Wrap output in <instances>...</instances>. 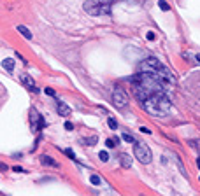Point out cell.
Instances as JSON below:
<instances>
[{
    "instance_id": "6da1fadb",
    "label": "cell",
    "mask_w": 200,
    "mask_h": 196,
    "mask_svg": "<svg viewBox=\"0 0 200 196\" xmlns=\"http://www.w3.org/2000/svg\"><path fill=\"white\" fill-rule=\"evenodd\" d=\"M142 109L148 110V114L160 117V116H167V112L170 110V100L165 96V93H155L151 96H148L146 100L141 102Z\"/></svg>"
},
{
    "instance_id": "7a4b0ae2",
    "label": "cell",
    "mask_w": 200,
    "mask_h": 196,
    "mask_svg": "<svg viewBox=\"0 0 200 196\" xmlns=\"http://www.w3.org/2000/svg\"><path fill=\"white\" fill-rule=\"evenodd\" d=\"M116 0H84V11L91 16L111 14V5Z\"/></svg>"
},
{
    "instance_id": "3957f363",
    "label": "cell",
    "mask_w": 200,
    "mask_h": 196,
    "mask_svg": "<svg viewBox=\"0 0 200 196\" xmlns=\"http://www.w3.org/2000/svg\"><path fill=\"white\" fill-rule=\"evenodd\" d=\"M134 154H135V158H137L142 165H148V163H151V159H153L151 149H149L146 144L135 142V144H134Z\"/></svg>"
},
{
    "instance_id": "277c9868",
    "label": "cell",
    "mask_w": 200,
    "mask_h": 196,
    "mask_svg": "<svg viewBox=\"0 0 200 196\" xmlns=\"http://www.w3.org/2000/svg\"><path fill=\"white\" fill-rule=\"evenodd\" d=\"M162 67H163V65H162L156 58H146V60H142V61L139 63V72H144V74H148V75H153V74H156Z\"/></svg>"
},
{
    "instance_id": "5b68a950",
    "label": "cell",
    "mask_w": 200,
    "mask_h": 196,
    "mask_svg": "<svg viewBox=\"0 0 200 196\" xmlns=\"http://www.w3.org/2000/svg\"><path fill=\"white\" fill-rule=\"evenodd\" d=\"M112 103L116 107H119V109H123V107L128 105V95L125 93L123 88H119V86L114 88V91H112Z\"/></svg>"
},
{
    "instance_id": "8992f818",
    "label": "cell",
    "mask_w": 200,
    "mask_h": 196,
    "mask_svg": "<svg viewBox=\"0 0 200 196\" xmlns=\"http://www.w3.org/2000/svg\"><path fill=\"white\" fill-rule=\"evenodd\" d=\"M21 82H23V84H25V86H26V88H28L30 91H37L35 81H33V79H32L30 75H26V74H25V75H21Z\"/></svg>"
},
{
    "instance_id": "52a82bcc",
    "label": "cell",
    "mask_w": 200,
    "mask_h": 196,
    "mask_svg": "<svg viewBox=\"0 0 200 196\" xmlns=\"http://www.w3.org/2000/svg\"><path fill=\"white\" fill-rule=\"evenodd\" d=\"M32 121H33V124L37 123V126H35V130H42L44 126H46V123H44V117L39 114V112H32Z\"/></svg>"
},
{
    "instance_id": "ba28073f",
    "label": "cell",
    "mask_w": 200,
    "mask_h": 196,
    "mask_svg": "<svg viewBox=\"0 0 200 196\" xmlns=\"http://www.w3.org/2000/svg\"><path fill=\"white\" fill-rule=\"evenodd\" d=\"M56 109H58V114H60L61 117H67V116H70V107H69L67 103H63V102H58V103H56Z\"/></svg>"
},
{
    "instance_id": "9c48e42d",
    "label": "cell",
    "mask_w": 200,
    "mask_h": 196,
    "mask_svg": "<svg viewBox=\"0 0 200 196\" xmlns=\"http://www.w3.org/2000/svg\"><path fill=\"white\" fill-rule=\"evenodd\" d=\"M2 67H4L7 72H12V70H14V60H12V58H5V60L2 61Z\"/></svg>"
},
{
    "instance_id": "30bf717a",
    "label": "cell",
    "mask_w": 200,
    "mask_h": 196,
    "mask_svg": "<svg viewBox=\"0 0 200 196\" xmlns=\"http://www.w3.org/2000/svg\"><path fill=\"white\" fill-rule=\"evenodd\" d=\"M18 32H19V33H21V35H23L25 39H28V40L32 39V32H30V30H28L26 26H23V25H19V26H18Z\"/></svg>"
},
{
    "instance_id": "8fae6325",
    "label": "cell",
    "mask_w": 200,
    "mask_h": 196,
    "mask_svg": "<svg viewBox=\"0 0 200 196\" xmlns=\"http://www.w3.org/2000/svg\"><path fill=\"white\" fill-rule=\"evenodd\" d=\"M40 161H42L44 165H51V166H58V163H56V161H54L53 158H47L46 154H44V156H40Z\"/></svg>"
},
{
    "instance_id": "7c38bea8",
    "label": "cell",
    "mask_w": 200,
    "mask_h": 196,
    "mask_svg": "<svg viewBox=\"0 0 200 196\" xmlns=\"http://www.w3.org/2000/svg\"><path fill=\"white\" fill-rule=\"evenodd\" d=\"M119 159H121V165H123L125 168H130V166H132V163H130V156H128V154H121Z\"/></svg>"
},
{
    "instance_id": "4fadbf2b",
    "label": "cell",
    "mask_w": 200,
    "mask_h": 196,
    "mask_svg": "<svg viewBox=\"0 0 200 196\" xmlns=\"http://www.w3.org/2000/svg\"><path fill=\"white\" fill-rule=\"evenodd\" d=\"M90 182H91L93 186H102V179H100L97 174H93V175L90 177Z\"/></svg>"
},
{
    "instance_id": "5bb4252c",
    "label": "cell",
    "mask_w": 200,
    "mask_h": 196,
    "mask_svg": "<svg viewBox=\"0 0 200 196\" xmlns=\"http://www.w3.org/2000/svg\"><path fill=\"white\" fill-rule=\"evenodd\" d=\"M121 138H123L125 142H128V144H135V142H137V140H135L132 135H128V133H123V135H121Z\"/></svg>"
},
{
    "instance_id": "9a60e30c",
    "label": "cell",
    "mask_w": 200,
    "mask_h": 196,
    "mask_svg": "<svg viewBox=\"0 0 200 196\" xmlns=\"http://www.w3.org/2000/svg\"><path fill=\"white\" fill-rule=\"evenodd\" d=\"M158 7H160L162 11H170V5H169L165 0H160V2H158Z\"/></svg>"
},
{
    "instance_id": "2e32d148",
    "label": "cell",
    "mask_w": 200,
    "mask_h": 196,
    "mask_svg": "<svg viewBox=\"0 0 200 196\" xmlns=\"http://www.w3.org/2000/svg\"><path fill=\"white\" fill-rule=\"evenodd\" d=\"M107 124H109V128H111V130H116V128H118V123H116V119H114V117H109V119H107Z\"/></svg>"
},
{
    "instance_id": "e0dca14e",
    "label": "cell",
    "mask_w": 200,
    "mask_h": 196,
    "mask_svg": "<svg viewBox=\"0 0 200 196\" xmlns=\"http://www.w3.org/2000/svg\"><path fill=\"white\" fill-rule=\"evenodd\" d=\"M98 158H100V161H109V152L107 151H100L98 152Z\"/></svg>"
},
{
    "instance_id": "ac0fdd59",
    "label": "cell",
    "mask_w": 200,
    "mask_h": 196,
    "mask_svg": "<svg viewBox=\"0 0 200 196\" xmlns=\"http://www.w3.org/2000/svg\"><path fill=\"white\" fill-rule=\"evenodd\" d=\"M65 130H67V131H72V130H74V124L67 121V123H65Z\"/></svg>"
},
{
    "instance_id": "d6986e66",
    "label": "cell",
    "mask_w": 200,
    "mask_h": 196,
    "mask_svg": "<svg viewBox=\"0 0 200 196\" xmlns=\"http://www.w3.org/2000/svg\"><path fill=\"white\" fill-rule=\"evenodd\" d=\"M65 154H67L69 158H72V159L76 158V156H74V151H72V149H65Z\"/></svg>"
},
{
    "instance_id": "ffe728a7",
    "label": "cell",
    "mask_w": 200,
    "mask_h": 196,
    "mask_svg": "<svg viewBox=\"0 0 200 196\" xmlns=\"http://www.w3.org/2000/svg\"><path fill=\"white\" fill-rule=\"evenodd\" d=\"M146 39H148V40H155V33H153V32H148V33H146Z\"/></svg>"
},
{
    "instance_id": "44dd1931",
    "label": "cell",
    "mask_w": 200,
    "mask_h": 196,
    "mask_svg": "<svg viewBox=\"0 0 200 196\" xmlns=\"http://www.w3.org/2000/svg\"><path fill=\"white\" fill-rule=\"evenodd\" d=\"M105 145H107V147H114V140H112V138H107V140H105Z\"/></svg>"
},
{
    "instance_id": "7402d4cb",
    "label": "cell",
    "mask_w": 200,
    "mask_h": 196,
    "mask_svg": "<svg viewBox=\"0 0 200 196\" xmlns=\"http://www.w3.org/2000/svg\"><path fill=\"white\" fill-rule=\"evenodd\" d=\"M44 93H46V95H49V96H53V95H54V91H53L51 88H46V89H44Z\"/></svg>"
},
{
    "instance_id": "603a6c76",
    "label": "cell",
    "mask_w": 200,
    "mask_h": 196,
    "mask_svg": "<svg viewBox=\"0 0 200 196\" xmlns=\"http://www.w3.org/2000/svg\"><path fill=\"white\" fill-rule=\"evenodd\" d=\"M141 131H142V133H151V131H149V128H141Z\"/></svg>"
},
{
    "instance_id": "cb8c5ba5",
    "label": "cell",
    "mask_w": 200,
    "mask_h": 196,
    "mask_svg": "<svg viewBox=\"0 0 200 196\" xmlns=\"http://www.w3.org/2000/svg\"><path fill=\"white\" fill-rule=\"evenodd\" d=\"M0 170H7V166H5L4 163H0Z\"/></svg>"
},
{
    "instance_id": "d4e9b609",
    "label": "cell",
    "mask_w": 200,
    "mask_h": 196,
    "mask_svg": "<svg viewBox=\"0 0 200 196\" xmlns=\"http://www.w3.org/2000/svg\"><path fill=\"white\" fill-rule=\"evenodd\" d=\"M127 2H142V0H127Z\"/></svg>"
},
{
    "instance_id": "484cf974",
    "label": "cell",
    "mask_w": 200,
    "mask_h": 196,
    "mask_svg": "<svg viewBox=\"0 0 200 196\" xmlns=\"http://www.w3.org/2000/svg\"><path fill=\"white\" fill-rule=\"evenodd\" d=\"M197 61L200 63V54H197Z\"/></svg>"
},
{
    "instance_id": "4316f807",
    "label": "cell",
    "mask_w": 200,
    "mask_h": 196,
    "mask_svg": "<svg viewBox=\"0 0 200 196\" xmlns=\"http://www.w3.org/2000/svg\"><path fill=\"white\" fill-rule=\"evenodd\" d=\"M197 165H199V168H200V158H199V159H197Z\"/></svg>"
}]
</instances>
